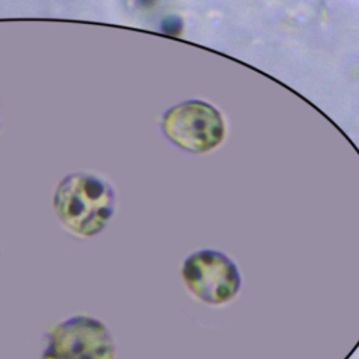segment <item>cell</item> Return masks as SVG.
Wrapping results in <instances>:
<instances>
[{
  "instance_id": "1",
  "label": "cell",
  "mask_w": 359,
  "mask_h": 359,
  "mask_svg": "<svg viewBox=\"0 0 359 359\" xmlns=\"http://www.w3.org/2000/svg\"><path fill=\"white\" fill-rule=\"evenodd\" d=\"M53 208L59 222L79 237L102 231L115 210L114 188L88 172L66 175L56 187Z\"/></svg>"
},
{
  "instance_id": "2",
  "label": "cell",
  "mask_w": 359,
  "mask_h": 359,
  "mask_svg": "<svg viewBox=\"0 0 359 359\" xmlns=\"http://www.w3.org/2000/svg\"><path fill=\"white\" fill-rule=\"evenodd\" d=\"M161 130L177 147L189 153H205L222 143L224 121L213 105L188 100L164 112Z\"/></svg>"
},
{
  "instance_id": "3",
  "label": "cell",
  "mask_w": 359,
  "mask_h": 359,
  "mask_svg": "<svg viewBox=\"0 0 359 359\" xmlns=\"http://www.w3.org/2000/svg\"><path fill=\"white\" fill-rule=\"evenodd\" d=\"M42 359H115V346L100 320L74 316L50 331Z\"/></svg>"
},
{
  "instance_id": "4",
  "label": "cell",
  "mask_w": 359,
  "mask_h": 359,
  "mask_svg": "<svg viewBox=\"0 0 359 359\" xmlns=\"http://www.w3.org/2000/svg\"><path fill=\"white\" fill-rule=\"evenodd\" d=\"M181 273L191 293L210 304L230 300L240 285L234 264L226 255L213 250L191 254L184 261Z\"/></svg>"
}]
</instances>
